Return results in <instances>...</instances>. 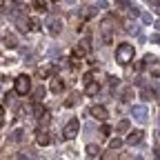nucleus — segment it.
<instances>
[{"instance_id": "obj_2", "label": "nucleus", "mask_w": 160, "mask_h": 160, "mask_svg": "<svg viewBox=\"0 0 160 160\" xmlns=\"http://www.w3.org/2000/svg\"><path fill=\"white\" fill-rule=\"evenodd\" d=\"M13 89H16L18 96H27V93L31 91V78H29L27 73L18 76V78L13 80Z\"/></svg>"}, {"instance_id": "obj_7", "label": "nucleus", "mask_w": 160, "mask_h": 160, "mask_svg": "<svg viewBox=\"0 0 160 160\" xmlns=\"http://www.w3.org/2000/svg\"><path fill=\"white\" fill-rule=\"evenodd\" d=\"M62 89H65L62 78H51V82H49V91H51V93H62Z\"/></svg>"}, {"instance_id": "obj_15", "label": "nucleus", "mask_w": 160, "mask_h": 160, "mask_svg": "<svg viewBox=\"0 0 160 160\" xmlns=\"http://www.w3.org/2000/svg\"><path fill=\"white\" fill-rule=\"evenodd\" d=\"M45 113H47V109H45L42 105H40V102H36V105H33V116H36V118L45 116Z\"/></svg>"}, {"instance_id": "obj_28", "label": "nucleus", "mask_w": 160, "mask_h": 160, "mask_svg": "<svg viewBox=\"0 0 160 160\" xmlns=\"http://www.w3.org/2000/svg\"><path fill=\"white\" fill-rule=\"evenodd\" d=\"M156 13H158V16H160V5H156Z\"/></svg>"}, {"instance_id": "obj_20", "label": "nucleus", "mask_w": 160, "mask_h": 160, "mask_svg": "<svg viewBox=\"0 0 160 160\" xmlns=\"http://www.w3.org/2000/svg\"><path fill=\"white\" fill-rule=\"evenodd\" d=\"M76 102H78V93L73 91V93H71V96H69V98L65 100V107H73Z\"/></svg>"}, {"instance_id": "obj_3", "label": "nucleus", "mask_w": 160, "mask_h": 160, "mask_svg": "<svg viewBox=\"0 0 160 160\" xmlns=\"http://www.w3.org/2000/svg\"><path fill=\"white\" fill-rule=\"evenodd\" d=\"M78 131H80V122H78L76 118H71L69 122L65 125V129H62V136H65L67 140H71V138H76V136H78Z\"/></svg>"}, {"instance_id": "obj_22", "label": "nucleus", "mask_w": 160, "mask_h": 160, "mask_svg": "<svg viewBox=\"0 0 160 160\" xmlns=\"http://www.w3.org/2000/svg\"><path fill=\"white\" fill-rule=\"evenodd\" d=\"M47 2H49V0H36V9H38V11H45Z\"/></svg>"}, {"instance_id": "obj_19", "label": "nucleus", "mask_w": 160, "mask_h": 160, "mask_svg": "<svg viewBox=\"0 0 160 160\" xmlns=\"http://www.w3.org/2000/svg\"><path fill=\"white\" fill-rule=\"evenodd\" d=\"M98 151H100V147H98V145H87V156H89V158L98 156Z\"/></svg>"}, {"instance_id": "obj_30", "label": "nucleus", "mask_w": 160, "mask_h": 160, "mask_svg": "<svg viewBox=\"0 0 160 160\" xmlns=\"http://www.w3.org/2000/svg\"><path fill=\"white\" fill-rule=\"evenodd\" d=\"M20 160H27V158H20Z\"/></svg>"}, {"instance_id": "obj_14", "label": "nucleus", "mask_w": 160, "mask_h": 160, "mask_svg": "<svg viewBox=\"0 0 160 160\" xmlns=\"http://www.w3.org/2000/svg\"><path fill=\"white\" fill-rule=\"evenodd\" d=\"M27 25H31V20H29V18H25V16H22V18H18V27H20V31H27V29H29Z\"/></svg>"}, {"instance_id": "obj_9", "label": "nucleus", "mask_w": 160, "mask_h": 160, "mask_svg": "<svg viewBox=\"0 0 160 160\" xmlns=\"http://www.w3.org/2000/svg\"><path fill=\"white\" fill-rule=\"evenodd\" d=\"M149 73H151V78H160V60H151Z\"/></svg>"}, {"instance_id": "obj_11", "label": "nucleus", "mask_w": 160, "mask_h": 160, "mask_svg": "<svg viewBox=\"0 0 160 160\" xmlns=\"http://www.w3.org/2000/svg\"><path fill=\"white\" fill-rule=\"evenodd\" d=\"M5 47H9V49L18 47V38H16L13 33H7V36H5Z\"/></svg>"}, {"instance_id": "obj_1", "label": "nucleus", "mask_w": 160, "mask_h": 160, "mask_svg": "<svg viewBox=\"0 0 160 160\" xmlns=\"http://www.w3.org/2000/svg\"><path fill=\"white\" fill-rule=\"evenodd\" d=\"M133 60V45H129V42H120L118 47H116V62H120V65H129Z\"/></svg>"}, {"instance_id": "obj_5", "label": "nucleus", "mask_w": 160, "mask_h": 160, "mask_svg": "<svg viewBox=\"0 0 160 160\" xmlns=\"http://www.w3.org/2000/svg\"><path fill=\"white\" fill-rule=\"evenodd\" d=\"M89 49H91V40L89 38H85L82 42H80L76 49H73V56H78V58H82L85 53H89Z\"/></svg>"}, {"instance_id": "obj_26", "label": "nucleus", "mask_w": 160, "mask_h": 160, "mask_svg": "<svg viewBox=\"0 0 160 160\" xmlns=\"http://www.w3.org/2000/svg\"><path fill=\"white\" fill-rule=\"evenodd\" d=\"M20 138H22V131H20V129L13 131V140H20Z\"/></svg>"}, {"instance_id": "obj_17", "label": "nucleus", "mask_w": 160, "mask_h": 160, "mask_svg": "<svg viewBox=\"0 0 160 160\" xmlns=\"http://www.w3.org/2000/svg\"><path fill=\"white\" fill-rule=\"evenodd\" d=\"M80 65H82V62H80V58H78V56H71V58H69V67H71L73 71L80 69Z\"/></svg>"}, {"instance_id": "obj_31", "label": "nucleus", "mask_w": 160, "mask_h": 160, "mask_svg": "<svg viewBox=\"0 0 160 160\" xmlns=\"http://www.w3.org/2000/svg\"><path fill=\"white\" fill-rule=\"evenodd\" d=\"M53 2H56V0H53Z\"/></svg>"}, {"instance_id": "obj_13", "label": "nucleus", "mask_w": 160, "mask_h": 160, "mask_svg": "<svg viewBox=\"0 0 160 160\" xmlns=\"http://www.w3.org/2000/svg\"><path fill=\"white\" fill-rule=\"evenodd\" d=\"M100 160H120V156H118L116 149H111V151H105L102 156H100Z\"/></svg>"}, {"instance_id": "obj_23", "label": "nucleus", "mask_w": 160, "mask_h": 160, "mask_svg": "<svg viewBox=\"0 0 160 160\" xmlns=\"http://www.w3.org/2000/svg\"><path fill=\"white\" fill-rule=\"evenodd\" d=\"M131 96H133V89H131V87H127V89L122 91V100H131Z\"/></svg>"}, {"instance_id": "obj_27", "label": "nucleus", "mask_w": 160, "mask_h": 160, "mask_svg": "<svg viewBox=\"0 0 160 160\" xmlns=\"http://www.w3.org/2000/svg\"><path fill=\"white\" fill-rule=\"evenodd\" d=\"M0 116H5V107L2 105H0Z\"/></svg>"}, {"instance_id": "obj_8", "label": "nucleus", "mask_w": 160, "mask_h": 160, "mask_svg": "<svg viewBox=\"0 0 160 160\" xmlns=\"http://www.w3.org/2000/svg\"><path fill=\"white\" fill-rule=\"evenodd\" d=\"M140 140H142V131H140V129H133V131L127 136V140H125V142L133 147V145H138V142H140Z\"/></svg>"}, {"instance_id": "obj_21", "label": "nucleus", "mask_w": 160, "mask_h": 160, "mask_svg": "<svg viewBox=\"0 0 160 160\" xmlns=\"http://www.w3.org/2000/svg\"><path fill=\"white\" fill-rule=\"evenodd\" d=\"M109 147H111V149H120V147H122V140H120V138H113L111 142H109Z\"/></svg>"}, {"instance_id": "obj_12", "label": "nucleus", "mask_w": 160, "mask_h": 160, "mask_svg": "<svg viewBox=\"0 0 160 160\" xmlns=\"http://www.w3.org/2000/svg\"><path fill=\"white\" fill-rule=\"evenodd\" d=\"M38 78H49L51 76V65H45V67H38Z\"/></svg>"}, {"instance_id": "obj_10", "label": "nucleus", "mask_w": 160, "mask_h": 160, "mask_svg": "<svg viewBox=\"0 0 160 160\" xmlns=\"http://www.w3.org/2000/svg\"><path fill=\"white\" fill-rule=\"evenodd\" d=\"M98 91H100V85L96 82V80H91V82H87V89H85V93H87V96H96Z\"/></svg>"}, {"instance_id": "obj_18", "label": "nucleus", "mask_w": 160, "mask_h": 160, "mask_svg": "<svg viewBox=\"0 0 160 160\" xmlns=\"http://www.w3.org/2000/svg\"><path fill=\"white\" fill-rule=\"evenodd\" d=\"M116 131H120V133L129 131V120H120V122H118V127H116Z\"/></svg>"}, {"instance_id": "obj_29", "label": "nucleus", "mask_w": 160, "mask_h": 160, "mask_svg": "<svg viewBox=\"0 0 160 160\" xmlns=\"http://www.w3.org/2000/svg\"><path fill=\"white\" fill-rule=\"evenodd\" d=\"M0 7H5V0H0Z\"/></svg>"}, {"instance_id": "obj_6", "label": "nucleus", "mask_w": 160, "mask_h": 160, "mask_svg": "<svg viewBox=\"0 0 160 160\" xmlns=\"http://www.w3.org/2000/svg\"><path fill=\"white\" fill-rule=\"evenodd\" d=\"M36 142H38L40 147H47V145L51 142V136H49V131H45V129H38V131H36Z\"/></svg>"}, {"instance_id": "obj_24", "label": "nucleus", "mask_w": 160, "mask_h": 160, "mask_svg": "<svg viewBox=\"0 0 160 160\" xmlns=\"http://www.w3.org/2000/svg\"><path fill=\"white\" fill-rule=\"evenodd\" d=\"M100 133H102V136H111V127H109V125H102V129H100Z\"/></svg>"}, {"instance_id": "obj_16", "label": "nucleus", "mask_w": 160, "mask_h": 160, "mask_svg": "<svg viewBox=\"0 0 160 160\" xmlns=\"http://www.w3.org/2000/svg\"><path fill=\"white\" fill-rule=\"evenodd\" d=\"M60 27H62V25H60V20H53V22L49 25V31H51V36H58V33H60Z\"/></svg>"}, {"instance_id": "obj_25", "label": "nucleus", "mask_w": 160, "mask_h": 160, "mask_svg": "<svg viewBox=\"0 0 160 160\" xmlns=\"http://www.w3.org/2000/svg\"><path fill=\"white\" fill-rule=\"evenodd\" d=\"M145 62H147V60H145ZM145 62H136V71H142L145 69Z\"/></svg>"}, {"instance_id": "obj_4", "label": "nucleus", "mask_w": 160, "mask_h": 160, "mask_svg": "<svg viewBox=\"0 0 160 160\" xmlns=\"http://www.w3.org/2000/svg\"><path fill=\"white\" fill-rule=\"evenodd\" d=\"M91 116L96 118V120H105L109 118V111H107V107H102V105H96V107H91Z\"/></svg>"}]
</instances>
